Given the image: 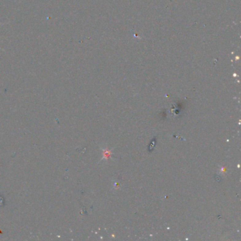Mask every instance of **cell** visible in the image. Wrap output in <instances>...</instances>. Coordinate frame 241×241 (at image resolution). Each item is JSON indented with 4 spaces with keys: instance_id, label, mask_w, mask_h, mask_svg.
Returning a JSON list of instances; mask_svg holds the SVG:
<instances>
[{
    "instance_id": "1",
    "label": "cell",
    "mask_w": 241,
    "mask_h": 241,
    "mask_svg": "<svg viewBox=\"0 0 241 241\" xmlns=\"http://www.w3.org/2000/svg\"><path fill=\"white\" fill-rule=\"evenodd\" d=\"M0 38H1V37H0ZM0 49H1V50H2V49L1 48H0Z\"/></svg>"
}]
</instances>
